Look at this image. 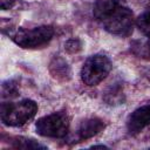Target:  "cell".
Returning <instances> with one entry per match:
<instances>
[{"instance_id":"obj_3","label":"cell","mask_w":150,"mask_h":150,"mask_svg":"<svg viewBox=\"0 0 150 150\" xmlns=\"http://www.w3.org/2000/svg\"><path fill=\"white\" fill-rule=\"evenodd\" d=\"M35 129L43 137H64L69 130V117L64 111L52 112L39 118L35 123Z\"/></svg>"},{"instance_id":"obj_9","label":"cell","mask_w":150,"mask_h":150,"mask_svg":"<svg viewBox=\"0 0 150 150\" xmlns=\"http://www.w3.org/2000/svg\"><path fill=\"white\" fill-rule=\"evenodd\" d=\"M50 71L54 76H56L57 79L62 77V79H66V76L70 75V70H69V67L67 66V63L60 59V57H56L54 59V61L50 63Z\"/></svg>"},{"instance_id":"obj_8","label":"cell","mask_w":150,"mask_h":150,"mask_svg":"<svg viewBox=\"0 0 150 150\" xmlns=\"http://www.w3.org/2000/svg\"><path fill=\"white\" fill-rule=\"evenodd\" d=\"M118 5L117 0H96L94 5V16L98 21H103Z\"/></svg>"},{"instance_id":"obj_7","label":"cell","mask_w":150,"mask_h":150,"mask_svg":"<svg viewBox=\"0 0 150 150\" xmlns=\"http://www.w3.org/2000/svg\"><path fill=\"white\" fill-rule=\"evenodd\" d=\"M103 129H104V122L101 118L91 117L81 123L77 130V135L81 139H87V138H90L97 135Z\"/></svg>"},{"instance_id":"obj_4","label":"cell","mask_w":150,"mask_h":150,"mask_svg":"<svg viewBox=\"0 0 150 150\" xmlns=\"http://www.w3.org/2000/svg\"><path fill=\"white\" fill-rule=\"evenodd\" d=\"M103 27L110 34L117 36H128L132 33L134 14L132 12L120 4L117 7L102 21Z\"/></svg>"},{"instance_id":"obj_10","label":"cell","mask_w":150,"mask_h":150,"mask_svg":"<svg viewBox=\"0 0 150 150\" xmlns=\"http://www.w3.org/2000/svg\"><path fill=\"white\" fill-rule=\"evenodd\" d=\"M136 26L146 36H150V8L143 12L136 19Z\"/></svg>"},{"instance_id":"obj_6","label":"cell","mask_w":150,"mask_h":150,"mask_svg":"<svg viewBox=\"0 0 150 150\" xmlns=\"http://www.w3.org/2000/svg\"><path fill=\"white\" fill-rule=\"evenodd\" d=\"M148 125H150V104L137 108L127 121V128L131 135L139 134Z\"/></svg>"},{"instance_id":"obj_2","label":"cell","mask_w":150,"mask_h":150,"mask_svg":"<svg viewBox=\"0 0 150 150\" xmlns=\"http://www.w3.org/2000/svg\"><path fill=\"white\" fill-rule=\"evenodd\" d=\"M111 70L110 60L102 54L89 56L81 69V79L87 86H96L102 82Z\"/></svg>"},{"instance_id":"obj_14","label":"cell","mask_w":150,"mask_h":150,"mask_svg":"<svg viewBox=\"0 0 150 150\" xmlns=\"http://www.w3.org/2000/svg\"><path fill=\"white\" fill-rule=\"evenodd\" d=\"M14 1L15 0H0V6L4 11H6V9H9L14 5Z\"/></svg>"},{"instance_id":"obj_5","label":"cell","mask_w":150,"mask_h":150,"mask_svg":"<svg viewBox=\"0 0 150 150\" xmlns=\"http://www.w3.org/2000/svg\"><path fill=\"white\" fill-rule=\"evenodd\" d=\"M54 30L50 26H40L32 29H19L13 34L12 39L18 46L33 49L47 45L52 40Z\"/></svg>"},{"instance_id":"obj_12","label":"cell","mask_w":150,"mask_h":150,"mask_svg":"<svg viewBox=\"0 0 150 150\" xmlns=\"http://www.w3.org/2000/svg\"><path fill=\"white\" fill-rule=\"evenodd\" d=\"M64 48L68 53H77L79 50H81L82 48V43L80 40L77 39H71V40H68L64 45Z\"/></svg>"},{"instance_id":"obj_13","label":"cell","mask_w":150,"mask_h":150,"mask_svg":"<svg viewBox=\"0 0 150 150\" xmlns=\"http://www.w3.org/2000/svg\"><path fill=\"white\" fill-rule=\"evenodd\" d=\"M16 88L12 83H4L2 84V96L4 97H12L16 96Z\"/></svg>"},{"instance_id":"obj_11","label":"cell","mask_w":150,"mask_h":150,"mask_svg":"<svg viewBox=\"0 0 150 150\" xmlns=\"http://www.w3.org/2000/svg\"><path fill=\"white\" fill-rule=\"evenodd\" d=\"M14 146L20 148V149H46L45 145L39 144L34 139H28L23 137L16 138V141H14Z\"/></svg>"},{"instance_id":"obj_1","label":"cell","mask_w":150,"mask_h":150,"mask_svg":"<svg viewBox=\"0 0 150 150\" xmlns=\"http://www.w3.org/2000/svg\"><path fill=\"white\" fill-rule=\"evenodd\" d=\"M38 111V105L32 100H22L16 103L1 104V121L9 127H20L27 123Z\"/></svg>"}]
</instances>
